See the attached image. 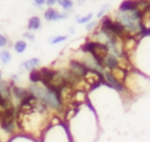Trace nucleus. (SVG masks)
I'll list each match as a JSON object with an SVG mask.
<instances>
[{"label":"nucleus","mask_w":150,"mask_h":142,"mask_svg":"<svg viewBox=\"0 0 150 142\" xmlns=\"http://www.w3.org/2000/svg\"><path fill=\"white\" fill-rule=\"evenodd\" d=\"M47 106L30 93L20 100V104L15 110L16 126L28 134L40 133L47 122Z\"/></svg>","instance_id":"obj_1"},{"label":"nucleus","mask_w":150,"mask_h":142,"mask_svg":"<svg viewBox=\"0 0 150 142\" xmlns=\"http://www.w3.org/2000/svg\"><path fill=\"white\" fill-rule=\"evenodd\" d=\"M116 21L120 22L129 35H137L142 33V22H141V13L137 9L120 12L117 14Z\"/></svg>","instance_id":"obj_2"},{"label":"nucleus","mask_w":150,"mask_h":142,"mask_svg":"<svg viewBox=\"0 0 150 142\" xmlns=\"http://www.w3.org/2000/svg\"><path fill=\"white\" fill-rule=\"evenodd\" d=\"M29 90H30V94H33L35 97H38L46 106L52 107V108H56V109L61 108L62 102H61V99H60V95L57 92H55V90H53V89H50L43 84L40 86L38 83L32 84Z\"/></svg>","instance_id":"obj_3"},{"label":"nucleus","mask_w":150,"mask_h":142,"mask_svg":"<svg viewBox=\"0 0 150 142\" xmlns=\"http://www.w3.org/2000/svg\"><path fill=\"white\" fill-rule=\"evenodd\" d=\"M83 52H90L94 60L98 66H103V59L108 55L109 47L105 43L97 42V41H90L82 46Z\"/></svg>","instance_id":"obj_4"},{"label":"nucleus","mask_w":150,"mask_h":142,"mask_svg":"<svg viewBox=\"0 0 150 142\" xmlns=\"http://www.w3.org/2000/svg\"><path fill=\"white\" fill-rule=\"evenodd\" d=\"M0 127L4 131H6L8 134H12L15 130L16 122H15V108H14V106H11L4 113V115L0 119Z\"/></svg>","instance_id":"obj_5"},{"label":"nucleus","mask_w":150,"mask_h":142,"mask_svg":"<svg viewBox=\"0 0 150 142\" xmlns=\"http://www.w3.org/2000/svg\"><path fill=\"white\" fill-rule=\"evenodd\" d=\"M83 77V80L86 81V83L87 84H89V86H97L101 81H102V75L98 73V72H96V70H94V69H87V72L84 73V75L82 76Z\"/></svg>","instance_id":"obj_6"},{"label":"nucleus","mask_w":150,"mask_h":142,"mask_svg":"<svg viewBox=\"0 0 150 142\" xmlns=\"http://www.w3.org/2000/svg\"><path fill=\"white\" fill-rule=\"evenodd\" d=\"M87 69H88V67L86 65H83V63H81L79 61H70V68H69V70L75 76H77V77L81 79L84 75V73L87 72Z\"/></svg>","instance_id":"obj_7"},{"label":"nucleus","mask_w":150,"mask_h":142,"mask_svg":"<svg viewBox=\"0 0 150 142\" xmlns=\"http://www.w3.org/2000/svg\"><path fill=\"white\" fill-rule=\"evenodd\" d=\"M45 19L48 20V21H56V20H60V19H63V18H67V14H61L60 12H57L56 9L49 7L45 11V14H43Z\"/></svg>","instance_id":"obj_8"},{"label":"nucleus","mask_w":150,"mask_h":142,"mask_svg":"<svg viewBox=\"0 0 150 142\" xmlns=\"http://www.w3.org/2000/svg\"><path fill=\"white\" fill-rule=\"evenodd\" d=\"M110 74H111V76L117 81V82H120V83H122L123 81H124V79H125V70L123 69V68H121V67H115V68H112L111 69V72H110Z\"/></svg>","instance_id":"obj_9"},{"label":"nucleus","mask_w":150,"mask_h":142,"mask_svg":"<svg viewBox=\"0 0 150 142\" xmlns=\"http://www.w3.org/2000/svg\"><path fill=\"white\" fill-rule=\"evenodd\" d=\"M136 8H137V0H124L118 7L120 12L132 11V9H136Z\"/></svg>","instance_id":"obj_10"},{"label":"nucleus","mask_w":150,"mask_h":142,"mask_svg":"<svg viewBox=\"0 0 150 142\" xmlns=\"http://www.w3.org/2000/svg\"><path fill=\"white\" fill-rule=\"evenodd\" d=\"M117 62H118V60H117L116 56L112 55V54H108V55L103 59V66H105V67H108V68H110V69L117 67Z\"/></svg>","instance_id":"obj_11"},{"label":"nucleus","mask_w":150,"mask_h":142,"mask_svg":"<svg viewBox=\"0 0 150 142\" xmlns=\"http://www.w3.org/2000/svg\"><path fill=\"white\" fill-rule=\"evenodd\" d=\"M40 27H41V20L39 16L29 18L28 23H27V28L29 31H36V29H40Z\"/></svg>","instance_id":"obj_12"},{"label":"nucleus","mask_w":150,"mask_h":142,"mask_svg":"<svg viewBox=\"0 0 150 142\" xmlns=\"http://www.w3.org/2000/svg\"><path fill=\"white\" fill-rule=\"evenodd\" d=\"M39 65H40V60H39L38 58H33V59H29V60L25 61V62L21 65V67H22L23 69H33V68L38 67Z\"/></svg>","instance_id":"obj_13"},{"label":"nucleus","mask_w":150,"mask_h":142,"mask_svg":"<svg viewBox=\"0 0 150 142\" xmlns=\"http://www.w3.org/2000/svg\"><path fill=\"white\" fill-rule=\"evenodd\" d=\"M12 93H13V95H14L16 99H19V100H22V99L28 94V92H27V90H25L23 88L15 87V86H13V87H12Z\"/></svg>","instance_id":"obj_14"},{"label":"nucleus","mask_w":150,"mask_h":142,"mask_svg":"<svg viewBox=\"0 0 150 142\" xmlns=\"http://www.w3.org/2000/svg\"><path fill=\"white\" fill-rule=\"evenodd\" d=\"M105 77H107V81L115 88V89H117V90H122L123 89V87H122V84L120 83V82H117L112 76H111V74H110V72H107L105 73Z\"/></svg>","instance_id":"obj_15"},{"label":"nucleus","mask_w":150,"mask_h":142,"mask_svg":"<svg viewBox=\"0 0 150 142\" xmlns=\"http://www.w3.org/2000/svg\"><path fill=\"white\" fill-rule=\"evenodd\" d=\"M29 80L33 83H38L41 81V75H40V69H35L33 68L32 72L29 73Z\"/></svg>","instance_id":"obj_16"},{"label":"nucleus","mask_w":150,"mask_h":142,"mask_svg":"<svg viewBox=\"0 0 150 142\" xmlns=\"http://www.w3.org/2000/svg\"><path fill=\"white\" fill-rule=\"evenodd\" d=\"M26 47H27V43H26V41H23V40H18V41L14 43V50H15L16 53H23L25 49H26Z\"/></svg>","instance_id":"obj_17"},{"label":"nucleus","mask_w":150,"mask_h":142,"mask_svg":"<svg viewBox=\"0 0 150 142\" xmlns=\"http://www.w3.org/2000/svg\"><path fill=\"white\" fill-rule=\"evenodd\" d=\"M11 59H12V55H11L9 50L4 49V50L0 52V61H1L2 63H5V65L8 63V62L11 61Z\"/></svg>","instance_id":"obj_18"},{"label":"nucleus","mask_w":150,"mask_h":142,"mask_svg":"<svg viewBox=\"0 0 150 142\" xmlns=\"http://www.w3.org/2000/svg\"><path fill=\"white\" fill-rule=\"evenodd\" d=\"M63 9H66V11H69V9H71L73 8V1L71 0H57L56 1Z\"/></svg>","instance_id":"obj_19"},{"label":"nucleus","mask_w":150,"mask_h":142,"mask_svg":"<svg viewBox=\"0 0 150 142\" xmlns=\"http://www.w3.org/2000/svg\"><path fill=\"white\" fill-rule=\"evenodd\" d=\"M66 39H67V36H64V35H59V36L53 38V39L50 40V43H53V45H55V43H60V42L64 41Z\"/></svg>","instance_id":"obj_20"},{"label":"nucleus","mask_w":150,"mask_h":142,"mask_svg":"<svg viewBox=\"0 0 150 142\" xmlns=\"http://www.w3.org/2000/svg\"><path fill=\"white\" fill-rule=\"evenodd\" d=\"M91 18H93V14L89 13V14H87L86 16L79 18V19H77V22H79V23H86V22H88L89 20H91Z\"/></svg>","instance_id":"obj_21"},{"label":"nucleus","mask_w":150,"mask_h":142,"mask_svg":"<svg viewBox=\"0 0 150 142\" xmlns=\"http://www.w3.org/2000/svg\"><path fill=\"white\" fill-rule=\"evenodd\" d=\"M7 43H8V39L5 35L0 34V47H5Z\"/></svg>","instance_id":"obj_22"},{"label":"nucleus","mask_w":150,"mask_h":142,"mask_svg":"<svg viewBox=\"0 0 150 142\" xmlns=\"http://www.w3.org/2000/svg\"><path fill=\"white\" fill-rule=\"evenodd\" d=\"M33 2H34V5L38 6V7H41V6L45 5V0H33Z\"/></svg>","instance_id":"obj_23"},{"label":"nucleus","mask_w":150,"mask_h":142,"mask_svg":"<svg viewBox=\"0 0 150 142\" xmlns=\"http://www.w3.org/2000/svg\"><path fill=\"white\" fill-rule=\"evenodd\" d=\"M56 1H57V0H45V4H46L47 6H49V7H52L53 5L56 4Z\"/></svg>","instance_id":"obj_24"},{"label":"nucleus","mask_w":150,"mask_h":142,"mask_svg":"<svg viewBox=\"0 0 150 142\" xmlns=\"http://www.w3.org/2000/svg\"><path fill=\"white\" fill-rule=\"evenodd\" d=\"M23 36H25V38H27V39H29V40H34V35H33L32 33H28V32H27V33H25V34H23Z\"/></svg>","instance_id":"obj_25"},{"label":"nucleus","mask_w":150,"mask_h":142,"mask_svg":"<svg viewBox=\"0 0 150 142\" xmlns=\"http://www.w3.org/2000/svg\"><path fill=\"white\" fill-rule=\"evenodd\" d=\"M105 9H107V6H104L103 8H101V9H100V12L97 13V16H98V18H100V16H102V14L104 13V11H105Z\"/></svg>","instance_id":"obj_26"},{"label":"nucleus","mask_w":150,"mask_h":142,"mask_svg":"<svg viewBox=\"0 0 150 142\" xmlns=\"http://www.w3.org/2000/svg\"><path fill=\"white\" fill-rule=\"evenodd\" d=\"M95 25H96V22H90V23L88 25V27H87V28H88V29L90 31V29H91L93 27H95Z\"/></svg>","instance_id":"obj_27"},{"label":"nucleus","mask_w":150,"mask_h":142,"mask_svg":"<svg viewBox=\"0 0 150 142\" xmlns=\"http://www.w3.org/2000/svg\"><path fill=\"white\" fill-rule=\"evenodd\" d=\"M0 80H1V73H0Z\"/></svg>","instance_id":"obj_28"},{"label":"nucleus","mask_w":150,"mask_h":142,"mask_svg":"<svg viewBox=\"0 0 150 142\" xmlns=\"http://www.w3.org/2000/svg\"><path fill=\"white\" fill-rule=\"evenodd\" d=\"M0 142H1V140H0Z\"/></svg>","instance_id":"obj_29"}]
</instances>
